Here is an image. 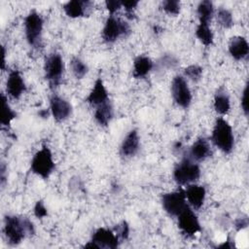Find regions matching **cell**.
Returning a JSON list of instances; mask_svg holds the SVG:
<instances>
[{
    "label": "cell",
    "mask_w": 249,
    "mask_h": 249,
    "mask_svg": "<svg viewBox=\"0 0 249 249\" xmlns=\"http://www.w3.org/2000/svg\"><path fill=\"white\" fill-rule=\"evenodd\" d=\"M216 19L219 25L226 29L232 27L234 24V19L231 12L226 8L218 9L216 14Z\"/></svg>",
    "instance_id": "cell-27"
},
{
    "label": "cell",
    "mask_w": 249,
    "mask_h": 249,
    "mask_svg": "<svg viewBox=\"0 0 249 249\" xmlns=\"http://www.w3.org/2000/svg\"><path fill=\"white\" fill-rule=\"evenodd\" d=\"M64 73V61L58 53H53L45 60L44 75L52 89L60 85Z\"/></svg>",
    "instance_id": "cell-7"
},
{
    "label": "cell",
    "mask_w": 249,
    "mask_h": 249,
    "mask_svg": "<svg viewBox=\"0 0 249 249\" xmlns=\"http://www.w3.org/2000/svg\"><path fill=\"white\" fill-rule=\"evenodd\" d=\"M92 2L85 0H71L62 5L65 15L71 18H79L87 17L89 10L91 8Z\"/></svg>",
    "instance_id": "cell-17"
},
{
    "label": "cell",
    "mask_w": 249,
    "mask_h": 249,
    "mask_svg": "<svg viewBox=\"0 0 249 249\" xmlns=\"http://www.w3.org/2000/svg\"><path fill=\"white\" fill-rule=\"evenodd\" d=\"M203 69L201 66L197 64H192L189 65L184 69V77L188 78L189 80L196 83L202 78Z\"/></svg>",
    "instance_id": "cell-28"
},
{
    "label": "cell",
    "mask_w": 249,
    "mask_h": 249,
    "mask_svg": "<svg viewBox=\"0 0 249 249\" xmlns=\"http://www.w3.org/2000/svg\"><path fill=\"white\" fill-rule=\"evenodd\" d=\"M184 191L187 202L194 210H197L203 205L206 197V190L203 186L193 183L187 185Z\"/></svg>",
    "instance_id": "cell-15"
},
{
    "label": "cell",
    "mask_w": 249,
    "mask_h": 249,
    "mask_svg": "<svg viewBox=\"0 0 249 249\" xmlns=\"http://www.w3.org/2000/svg\"><path fill=\"white\" fill-rule=\"evenodd\" d=\"M234 245L231 243V241L230 240V239H228L227 241H225L224 243H222V244H220L218 247L219 248H227V249H231V248H232Z\"/></svg>",
    "instance_id": "cell-39"
},
{
    "label": "cell",
    "mask_w": 249,
    "mask_h": 249,
    "mask_svg": "<svg viewBox=\"0 0 249 249\" xmlns=\"http://www.w3.org/2000/svg\"><path fill=\"white\" fill-rule=\"evenodd\" d=\"M177 225L179 230L189 237L194 236L201 231L199 220L190 205L177 216Z\"/></svg>",
    "instance_id": "cell-10"
},
{
    "label": "cell",
    "mask_w": 249,
    "mask_h": 249,
    "mask_svg": "<svg viewBox=\"0 0 249 249\" xmlns=\"http://www.w3.org/2000/svg\"><path fill=\"white\" fill-rule=\"evenodd\" d=\"M50 113L55 122H64L72 114V105L65 98L53 94L50 98Z\"/></svg>",
    "instance_id": "cell-11"
},
{
    "label": "cell",
    "mask_w": 249,
    "mask_h": 249,
    "mask_svg": "<svg viewBox=\"0 0 249 249\" xmlns=\"http://www.w3.org/2000/svg\"><path fill=\"white\" fill-rule=\"evenodd\" d=\"M5 173H6V165L4 163L1 164V167H0V175H1V185L3 186L5 184V181H6V176H5Z\"/></svg>",
    "instance_id": "cell-37"
},
{
    "label": "cell",
    "mask_w": 249,
    "mask_h": 249,
    "mask_svg": "<svg viewBox=\"0 0 249 249\" xmlns=\"http://www.w3.org/2000/svg\"><path fill=\"white\" fill-rule=\"evenodd\" d=\"M2 109H1V117H0V124L3 127H10L12 122L17 118V113L12 109L8 102L7 96L2 93Z\"/></svg>",
    "instance_id": "cell-25"
},
{
    "label": "cell",
    "mask_w": 249,
    "mask_h": 249,
    "mask_svg": "<svg viewBox=\"0 0 249 249\" xmlns=\"http://www.w3.org/2000/svg\"><path fill=\"white\" fill-rule=\"evenodd\" d=\"M158 64L161 68H168V69L171 68L172 69V68H175L177 66L178 60L176 59L175 56H173L171 54H165V55H162L159 59Z\"/></svg>",
    "instance_id": "cell-32"
},
{
    "label": "cell",
    "mask_w": 249,
    "mask_h": 249,
    "mask_svg": "<svg viewBox=\"0 0 249 249\" xmlns=\"http://www.w3.org/2000/svg\"><path fill=\"white\" fill-rule=\"evenodd\" d=\"M160 202L163 210L170 216L177 217L189 204L186 199L185 191L178 189L161 195Z\"/></svg>",
    "instance_id": "cell-8"
},
{
    "label": "cell",
    "mask_w": 249,
    "mask_h": 249,
    "mask_svg": "<svg viewBox=\"0 0 249 249\" xmlns=\"http://www.w3.org/2000/svg\"><path fill=\"white\" fill-rule=\"evenodd\" d=\"M162 11L169 16H177L181 11V3L178 0H164L160 5Z\"/></svg>",
    "instance_id": "cell-29"
},
{
    "label": "cell",
    "mask_w": 249,
    "mask_h": 249,
    "mask_svg": "<svg viewBox=\"0 0 249 249\" xmlns=\"http://www.w3.org/2000/svg\"><path fill=\"white\" fill-rule=\"evenodd\" d=\"M70 68L74 77L78 80L83 79L89 72L87 63L78 56H73L70 60Z\"/></svg>",
    "instance_id": "cell-26"
},
{
    "label": "cell",
    "mask_w": 249,
    "mask_h": 249,
    "mask_svg": "<svg viewBox=\"0 0 249 249\" xmlns=\"http://www.w3.org/2000/svg\"><path fill=\"white\" fill-rule=\"evenodd\" d=\"M211 140L213 144L224 154H231L234 147V135L232 126L223 117H218L213 124Z\"/></svg>",
    "instance_id": "cell-2"
},
{
    "label": "cell",
    "mask_w": 249,
    "mask_h": 249,
    "mask_svg": "<svg viewBox=\"0 0 249 249\" xmlns=\"http://www.w3.org/2000/svg\"><path fill=\"white\" fill-rule=\"evenodd\" d=\"M139 4L137 0H128V1H122V7L125 11V16L128 19H134L135 17V10Z\"/></svg>",
    "instance_id": "cell-31"
},
{
    "label": "cell",
    "mask_w": 249,
    "mask_h": 249,
    "mask_svg": "<svg viewBox=\"0 0 249 249\" xmlns=\"http://www.w3.org/2000/svg\"><path fill=\"white\" fill-rule=\"evenodd\" d=\"M211 155L212 151L210 144L204 137L197 138L190 147L189 157L196 162L203 161Z\"/></svg>",
    "instance_id": "cell-19"
},
{
    "label": "cell",
    "mask_w": 249,
    "mask_h": 249,
    "mask_svg": "<svg viewBox=\"0 0 249 249\" xmlns=\"http://www.w3.org/2000/svg\"><path fill=\"white\" fill-rule=\"evenodd\" d=\"M105 7L109 12L110 16H114L121 8H123L122 1H118V0H106Z\"/></svg>",
    "instance_id": "cell-35"
},
{
    "label": "cell",
    "mask_w": 249,
    "mask_h": 249,
    "mask_svg": "<svg viewBox=\"0 0 249 249\" xmlns=\"http://www.w3.org/2000/svg\"><path fill=\"white\" fill-rule=\"evenodd\" d=\"M154 61L147 55H137L133 60L132 76L135 79L145 78L154 68Z\"/></svg>",
    "instance_id": "cell-20"
},
{
    "label": "cell",
    "mask_w": 249,
    "mask_h": 249,
    "mask_svg": "<svg viewBox=\"0 0 249 249\" xmlns=\"http://www.w3.org/2000/svg\"><path fill=\"white\" fill-rule=\"evenodd\" d=\"M23 26L25 39L29 46H39L44 29V19L42 16L36 10H31L24 18Z\"/></svg>",
    "instance_id": "cell-6"
},
{
    "label": "cell",
    "mask_w": 249,
    "mask_h": 249,
    "mask_svg": "<svg viewBox=\"0 0 249 249\" xmlns=\"http://www.w3.org/2000/svg\"><path fill=\"white\" fill-rule=\"evenodd\" d=\"M213 108L215 112L220 116H225L229 114L231 110V99L225 88H219L214 93Z\"/></svg>",
    "instance_id": "cell-21"
},
{
    "label": "cell",
    "mask_w": 249,
    "mask_h": 249,
    "mask_svg": "<svg viewBox=\"0 0 249 249\" xmlns=\"http://www.w3.org/2000/svg\"><path fill=\"white\" fill-rule=\"evenodd\" d=\"M34 216L38 219H43L48 216V209L43 200H37L33 208Z\"/></svg>",
    "instance_id": "cell-33"
},
{
    "label": "cell",
    "mask_w": 249,
    "mask_h": 249,
    "mask_svg": "<svg viewBox=\"0 0 249 249\" xmlns=\"http://www.w3.org/2000/svg\"><path fill=\"white\" fill-rule=\"evenodd\" d=\"M248 227V218L243 217V218H237L234 221V228L236 231H241L244 230Z\"/></svg>",
    "instance_id": "cell-36"
},
{
    "label": "cell",
    "mask_w": 249,
    "mask_h": 249,
    "mask_svg": "<svg viewBox=\"0 0 249 249\" xmlns=\"http://www.w3.org/2000/svg\"><path fill=\"white\" fill-rule=\"evenodd\" d=\"M196 15L198 18V23L209 24L214 16L213 3L209 0L200 1L196 7Z\"/></svg>",
    "instance_id": "cell-23"
},
{
    "label": "cell",
    "mask_w": 249,
    "mask_h": 249,
    "mask_svg": "<svg viewBox=\"0 0 249 249\" xmlns=\"http://www.w3.org/2000/svg\"><path fill=\"white\" fill-rule=\"evenodd\" d=\"M170 86L171 95L174 102L181 108H189L192 103L193 95L185 77L182 75L175 76Z\"/></svg>",
    "instance_id": "cell-9"
},
{
    "label": "cell",
    "mask_w": 249,
    "mask_h": 249,
    "mask_svg": "<svg viewBox=\"0 0 249 249\" xmlns=\"http://www.w3.org/2000/svg\"><path fill=\"white\" fill-rule=\"evenodd\" d=\"M200 167L190 157H185L173 169V179L180 185H190L196 183L200 177Z\"/></svg>",
    "instance_id": "cell-4"
},
{
    "label": "cell",
    "mask_w": 249,
    "mask_h": 249,
    "mask_svg": "<svg viewBox=\"0 0 249 249\" xmlns=\"http://www.w3.org/2000/svg\"><path fill=\"white\" fill-rule=\"evenodd\" d=\"M140 147V137L137 129L133 128L127 132L125 137L123 139L121 147H120V154L123 158H132L134 157L137 152L139 151Z\"/></svg>",
    "instance_id": "cell-14"
},
{
    "label": "cell",
    "mask_w": 249,
    "mask_h": 249,
    "mask_svg": "<svg viewBox=\"0 0 249 249\" xmlns=\"http://www.w3.org/2000/svg\"><path fill=\"white\" fill-rule=\"evenodd\" d=\"M120 241H124L129 236V225L126 221H122L113 229Z\"/></svg>",
    "instance_id": "cell-30"
},
{
    "label": "cell",
    "mask_w": 249,
    "mask_h": 249,
    "mask_svg": "<svg viewBox=\"0 0 249 249\" xmlns=\"http://www.w3.org/2000/svg\"><path fill=\"white\" fill-rule=\"evenodd\" d=\"M6 65V50L5 47L2 46V62H1V69L4 71Z\"/></svg>",
    "instance_id": "cell-38"
},
{
    "label": "cell",
    "mask_w": 249,
    "mask_h": 249,
    "mask_svg": "<svg viewBox=\"0 0 249 249\" xmlns=\"http://www.w3.org/2000/svg\"><path fill=\"white\" fill-rule=\"evenodd\" d=\"M113 117H114V108L110 100L95 107L93 118L100 126H103V127L108 126Z\"/></svg>",
    "instance_id": "cell-22"
},
{
    "label": "cell",
    "mask_w": 249,
    "mask_h": 249,
    "mask_svg": "<svg viewBox=\"0 0 249 249\" xmlns=\"http://www.w3.org/2000/svg\"><path fill=\"white\" fill-rule=\"evenodd\" d=\"M48 114H49V113H48V111H47V110H43V111H41V112L39 113V115H40L41 117H44V118H45V117H47V116H48Z\"/></svg>",
    "instance_id": "cell-40"
},
{
    "label": "cell",
    "mask_w": 249,
    "mask_h": 249,
    "mask_svg": "<svg viewBox=\"0 0 249 249\" xmlns=\"http://www.w3.org/2000/svg\"><path fill=\"white\" fill-rule=\"evenodd\" d=\"M26 90L25 82L17 69L11 70L6 81V93L13 99H19Z\"/></svg>",
    "instance_id": "cell-12"
},
{
    "label": "cell",
    "mask_w": 249,
    "mask_h": 249,
    "mask_svg": "<svg viewBox=\"0 0 249 249\" xmlns=\"http://www.w3.org/2000/svg\"><path fill=\"white\" fill-rule=\"evenodd\" d=\"M240 106H241V110H242L244 116L247 117L248 113H249V109H248V83L245 85V87L242 90V94H241V98H240Z\"/></svg>",
    "instance_id": "cell-34"
},
{
    "label": "cell",
    "mask_w": 249,
    "mask_h": 249,
    "mask_svg": "<svg viewBox=\"0 0 249 249\" xmlns=\"http://www.w3.org/2000/svg\"><path fill=\"white\" fill-rule=\"evenodd\" d=\"M195 35L197 40L205 47H210L214 43V34L210 28V25L207 23H198Z\"/></svg>",
    "instance_id": "cell-24"
},
{
    "label": "cell",
    "mask_w": 249,
    "mask_h": 249,
    "mask_svg": "<svg viewBox=\"0 0 249 249\" xmlns=\"http://www.w3.org/2000/svg\"><path fill=\"white\" fill-rule=\"evenodd\" d=\"M131 32L127 21H124L115 16H109L103 25L101 36L105 43L113 44L120 38L127 37Z\"/></svg>",
    "instance_id": "cell-5"
},
{
    "label": "cell",
    "mask_w": 249,
    "mask_h": 249,
    "mask_svg": "<svg viewBox=\"0 0 249 249\" xmlns=\"http://www.w3.org/2000/svg\"><path fill=\"white\" fill-rule=\"evenodd\" d=\"M3 232L8 243L12 246H17L25 237L33 235L35 233V228L31 220L27 217L6 215L4 218Z\"/></svg>",
    "instance_id": "cell-1"
},
{
    "label": "cell",
    "mask_w": 249,
    "mask_h": 249,
    "mask_svg": "<svg viewBox=\"0 0 249 249\" xmlns=\"http://www.w3.org/2000/svg\"><path fill=\"white\" fill-rule=\"evenodd\" d=\"M228 51L234 60H243L249 54V44L243 36H233L231 38L228 46Z\"/></svg>",
    "instance_id": "cell-18"
},
{
    "label": "cell",
    "mask_w": 249,
    "mask_h": 249,
    "mask_svg": "<svg viewBox=\"0 0 249 249\" xmlns=\"http://www.w3.org/2000/svg\"><path fill=\"white\" fill-rule=\"evenodd\" d=\"M90 240L97 245L98 249H116L120 244V240L114 231L106 228L96 229L93 231Z\"/></svg>",
    "instance_id": "cell-13"
},
{
    "label": "cell",
    "mask_w": 249,
    "mask_h": 249,
    "mask_svg": "<svg viewBox=\"0 0 249 249\" xmlns=\"http://www.w3.org/2000/svg\"><path fill=\"white\" fill-rule=\"evenodd\" d=\"M109 93L108 90L102 81V79L100 77H98L94 84L92 89H90V91L89 92L87 98H86V102L91 106H98L100 104H103L107 101H109Z\"/></svg>",
    "instance_id": "cell-16"
},
{
    "label": "cell",
    "mask_w": 249,
    "mask_h": 249,
    "mask_svg": "<svg viewBox=\"0 0 249 249\" xmlns=\"http://www.w3.org/2000/svg\"><path fill=\"white\" fill-rule=\"evenodd\" d=\"M54 168L55 162L51 149L48 145H42V147L32 157L30 162L31 172L42 179H48L53 172Z\"/></svg>",
    "instance_id": "cell-3"
}]
</instances>
